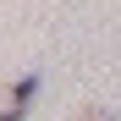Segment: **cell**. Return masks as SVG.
<instances>
[{"label":"cell","instance_id":"6da1fadb","mask_svg":"<svg viewBox=\"0 0 121 121\" xmlns=\"http://www.w3.org/2000/svg\"><path fill=\"white\" fill-rule=\"evenodd\" d=\"M33 94H39V77H22V83H17V94H11V110H0V121H22Z\"/></svg>","mask_w":121,"mask_h":121},{"label":"cell","instance_id":"7a4b0ae2","mask_svg":"<svg viewBox=\"0 0 121 121\" xmlns=\"http://www.w3.org/2000/svg\"><path fill=\"white\" fill-rule=\"evenodd\" d=\"M77 121H110V116H77Z\"/></svg>","mask_w":121,"mask_h":121}]
</instances>
